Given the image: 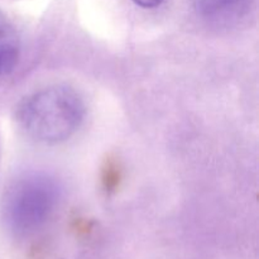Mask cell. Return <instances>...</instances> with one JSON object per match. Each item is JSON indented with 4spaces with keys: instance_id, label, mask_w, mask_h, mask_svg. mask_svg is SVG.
Returning a JSON list of instances; mask_svg holds the SVG:
<instances>
[{
    "instance_id": "cell-1",
    "label": "cell",
    "mask_w": 259,
    "mask_h": 259,
    "mask_svg": "<svg viewBox=\"0 0 259 259\" xmlns=\"http://www.w3.org/2000/svg\"><path fill=\"white\" fill-rule=\"evenodd\" d=\"M82 96L67 85H53L29 94L19 101L15 120L33 141L58 144L68 141L85 120Z\"/></svg>"
},
{
    "instance_id": "cell-2",
    "label": "cell",
    "mask_w": 259,
    "mask_h": 259,
    "mask_svg": "<svg viewBox=\"0 0 259 259\" xmlns=\"http://www.w3.org/2000/svg\"><path fill=\"white\" fill-rule=\"evenodd\" d=\"M56 184L48 177L29 176L20 180L8 197V212L19 228L35 227L50 215L57 204Z\"/></svg>"
},
{
    "instance_id": "cell-3",
    "label": "cell",
    "mask_w": 259,
    "mask_h": 259,
    "mask_svg": "<svg viewBox=\"0 0 259 259\" xmlns=\"http://www.w3.org/2000/svg\"><path fill=\"white\" fill-rule=\"evenodd\" d=\"M250 0H195L197 13L207 22L229 25L247 14Z\"/></svg>"
},
{
    "instance_id": "cell-4",
    "label": "cell",
    "mask_w": 259,
    "mask_h": 259,
    "mask_svg": "<svg viewBox=\"0 0 259 259\" xmlns=\"http://www.w3.org/2000/svg\"><path fill=\"white\" fill-rule=\"evenodd\" d=\"M20 38L13 23L0 12V78L9 75L19 62Z\"/></svg>"
},
{
    "instance_id": "cell-5",
    "label": "cell",
    "mask_w": 259,
    "mask_h": 259,
    "mask_svg": "<svg viewBox=\"0 0 259 259\" xmlns=\"http://www.w3.org/2000/svg\"><path fill=\"white\" fill-rule=\"evenodd\" d=\"M133 2L134 4L143 8V9H154V8L159 7L164 0H133Z\"/></svg>"
}]
</instances>
